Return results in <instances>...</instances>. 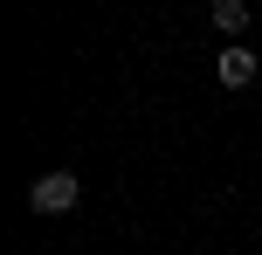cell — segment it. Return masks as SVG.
<instances>
[{
  "label": "cell",
  "instance_id": "obj_2",
  "mask_svg": "<svg viewBox=\"0 0 262 255\" xmlns=\"http://www.w3.org/2000/svg\"><path fill=\"white\" fill-rule=\"evenodd\" d=\"M255 76H262L255 49H242V41H228V49H221V62H214V83H221V90H249Z\"/></svg>",
  "mask_w": 262,
  "mask_h": 255
},
{
  "label": "cell",
  "instance_id": "obj_3",
  "mask_svg": "<svg viewBox=\"0 0 262 255\" xmlns=\"http://www.w3.org/2000/svg\"><path fill=\"white\" fill-rule=\"evenodd\" d=\"M207 28H214V35H228V41H235L242 28H249V0H214V7H207Z\"/></svg>",
  "mask_w": 262,
  "mask_h": 255
},
{
  "label": "cell",
  "instance_id": "obj_1",
  "mask_svg": "<svg viewBox=\"0 0 262 255\" xmlns=\"http://www.w3.org/2000/svg\"><path fill=\"white\" fill-rule=\"evenodd\" d=\"M76 200H83V179L76 173H41L35 187H28V207H35V214H69Z\"/></svg>",
  "mask_w": 262,
  "mask_h": 255
}]
</instances>
